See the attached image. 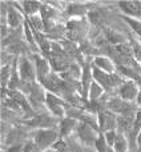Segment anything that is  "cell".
<instances>
[{"label": "cell", "instance_id": "obj_1", "mask_svg": "<svg viewBox=\"0 0 141 152\" xmlns=\"http://www.w3.org/2000/svg\"><path fill=\"white\" fill-rule=\"evenodd\" d=\"M56 139L55 131H40L36 135V143L39 144V147L45 148L48 145H51Z\"/></svg>", "mask_w": 141, "mask_h": 152}, {"label": "cell", "instance_id": "obj_2", "mask_svg": "<svg viewBox=\"0 0 141 152\" xmlns=\"http://www.w3.org/2000/svg\"><path fill=\"white\" fill-rule=\"evenodd\" d=\"M120 7L129 15L141 16V1H120Z\"/></svg>", "mask_w": 141, "mask_h": 152}, {"label": "cell", "instance_id": "obj_3", "mask_svg": "<svg viewBox=\"0 0 141 152\" xmlns=\"http://www.w3.org/2000/svg\"><path fill=\"white\" fill-rule=\"evenodd\" d=\"M137 96V86L133 81H128L121 88V97L125 100H132Z\"/></svg>", "mask_w": 141, "mask_h": 152}, {"label": "cell", "instance_id": "obj_4", "mask_svg": "<svg viewBox=\"0 0 141 152\" xmlns=\"http://www.w3.org/2000/svg\"><path fill=\"white\" fill-rule=\"evenodd\" d=\"M99 121H100V129H102V131H104V129L113 128V126H115V118L107 112L100 113Z\"/></svg>", "mask_w": 141, "mask_h": 152}, {"label": "cell", "instance_id": "obj_5", "mask_svg": "<svg viewBox=\"0 0 141 152\" xmlns=\"http://www.w3.org/2000/svg\"><path fill=\"white\" fill-rule=\"evenodd\" d=\"M78 132H80V136L84 142L86 143L94 142V131H92V128H89L86 124H81L80 128H78Z\"/></svg>", "mask_w": 141, "mask_h": 152}, {"label": "cell", "instance_id": "obj_6", "mask_svg": "<svg viewBox=\"0 0 141 152\" xmlns=\"http://www.w3.org/2000/svg\"><path fill=\"white\" fill-rule=\"evenodd\" d=\"M108 107H109V110L117 111V112H126V111L131 110V107L120 99H112V102L108 104Z\"/></svg>", "mask_w": 141, "mask_h": 152}, {"label": "cell", "instance_id": "obj_7", "mask_svg": "<svg viewBox=\"0 0 141 152\" xmlns=\"http://www.w3.org/2000/svg\"><path fill=\"white\" fill-rule=\"evenodd\" d=\"M93 76H94V79H96L97 81H100V83H101L104 87H107V88H110L109 76L105 75V72L100 71L99 68H94V69H93Z\"/></svg>", "mask_w": 141, "mask_h": 152}, {"label": "cell", "instance_id": "obj_8", "mask_svg": "<svg viewBox=\"0 0 141 152\" xmlns=\"http://www.w3.org/2000/svg\"><path fill=\"white\" fill-rule=\"evenodd\" d=\"M21 76L24 79H31L33 76V71H32V66L29 61L23 60V64H21Z\"/></svg>", "mask_w": 141, "mask_h": 152}, {"label": "cell", "instance_id": "obj_9", "mask_svg": "<svg viewBox=\"0 0 141 152\" xmlns=\"http://www.w3.org/2000/svg\"><path fill=\"white\" fill-rule=\"evenodd\" d=\"M101 92H102L101 87H100L97 83H92L91 84V88H89V97H91L92 100H96L97 97L101 95Z\"/></svg>", "mask_w": 141, "mask_h": 152}, {"label": "cell", "instance_id": "obj_10", "mask_svg": "<svg viewBox=\"0 0 141 152\" xmlns=\"http://www.w3.org/2000/svg\"><path fill=\"white\" fill-rule=\"evenodd\" d=\"M75 124H76V121L72 120V119H65V120H63V123H61V134L63 135L69 134L70 129H73Z\"/></svg>", "mask_w": 141, "mask_h": 152}, {"label": "cell", "instance_id": "obj_11", "mask_svg": "<svg viewBox=\"0 0 141 152\" xmlns=\"http://www.w3.org/2000/svg\"><path fill=\"white\" fill-rule=\"evenodd\" d=\"M115 148H116V152H125L126 150V142L121 135L116 136L115 139Z\"/></svg>", "mask_w": 141, "mask_h": 152}, {"label": "cell", "instance_id": "obj_12", "mask_svg": "<svg viewBox=\"0 0 141 152\" xmlns=\"http://www.w3.org/2000/svg\"><path fill=\"white\" fill-rule=\"evenodd\" d=\"M8 21H9V24L12 27H16L19 24V21H20V15L12 8L8 11Z\"/></svg>", "mask_w": 141, "mask_h": 152}, {"label": "cell", "instance_id": "obj_13", "mask_svg": "<svg viewBox=\"0 0 141 152\" xmlns=\"http://www.w3.org/2000/svg\"><path fill=\"white\" fill-rule=\"evenodd\" d=\"M96 64H97V67H100V68H102V69H107V71H112V69H113L112 63H110L108 59L97 58L96 59Z\"/></svg>", "mask_w": 141, "mask_h": 152}, {"label": "cell", "instance_id": "obj_14", "mask_svg": "<svg viewBox=\"0 0 141 152\" xmlns=\"http://www.w3.org/2000/svg\"><path fill=\"white\" fill-rule=\"evenodd\" d=\"M125 20H126V23H129V26L134 29V32L141 36V21H137V20L131 19V18H125Z\"/></svg>", "mask_w": 141, "mask_h": 152}, {"label": "cell", "instance_id": "obj_15", "mask_svg": "<svg viewBox=\"0 0 141 152\" xmlns=\"http://www.w3.org/2000/svg\"><path fill=\"white\" fill-rule=\"evenodd\" d=\"M37 68H39V75L41 76V77H44L45 74L48 72V64L45 60H40V59H37Z\"/></svg>", "mask_w": 141, "mask_h": 152}, {"label": "cell", "instance_id": "obj_16", "mask_svg": "<svg viewBox=\"0 0 141 152\" xmlns=\"http://www.w3.org/2000/svg\"><path fill=\"white\" fill-rule=\"evenodd\" d=\"M39 3L37 1H24V8L28 13H33L35 11L39 10Z\"/></svg>", "mask_w": 141, "mask_h": 152}, {"label": "cell", "instance_id": "obj_17", "mask_svg": "<svg viewBox=\"0 0 141 152\" xmlns=\"http://www.w3.org/2000/svg\"><path fill=\"white\" fill-rule=\"evenodd\" d=\"M105 142H107V140H105L102 136H100L99 139L94 142L96 148H97V151L99 152H107V144H105Z\"/></svg>", "mask_w": 141, "mask_h": 152}, {"label": "cell", "instance_id": "obj_18", "mask_svg": "<svg viewBox=\"0 0 141 152\" xmlns=\"http://www.w3.org/2000/svg\"><path fill=\"white\" fill-rule=\"evenodd\" d=\"M89 79H91V75H89V68L86 67L85 69H84V75H83V84H84V87H85V89H88L86 87L89 86Z\"/></svg>", "mask_w": 141, "mask_h": 152}, {"label": "cell", "instance_id": "obj_19", "mask_svg": "<svg viewBox=\"0 0 141 152\" xmlns=\"http://www.w3.org/2000/svg\"><path fill=\"white\" fill-rule=\"evenodd\" d=\"M133 51H134V53H136L137 60L141 61V44L140 43H133Z\"/></svg>", "mask_w": 141, "mask_h": 152}, {"label": "cell", "instance_id": "obj_20", "mask_svg": "<svg viewBox=\"0 0 141 152\" xmlns=\"http://www.w3.org/2000/svg\"><path fill=\"white\" fill-rule=\"evenodd\" d=\"M105 139H107L108 144H113V143H115V139H116L115 132H113V131H109L107 135H105Z\"/></svg>", "mask_w": 141, "mask_h": 152}, {"label": "cell", "instance_id": "obj_21", "mask_svg": "<svg viewBox=\"0 0 141 152\" xmlns=\"http://www.w3.org/2000/svg\"><path fill=\"white\" fill-rule=\"evenodd\" d=\"M141 127V110L137 112V116H136V129Z\"/></svg>", "mask_w": 141, "mask_h": 152}, {"label": "cell", "instance_id": "obj_22", "mask_svg": "<svg viewBox=\"0 0 141 152\" xmlns=\"http://www.w3.org/2000/svg\"><path fill=\"white\" fill-rule=\"evenodd\" d=\"M20 150H21V148H20V147H19V145H17V147H13V148H11V150L8 151V152H19Z\"/></svg>", "mask_w": 141, "mask_h": 152}, {"label": "cell", "instance_id": "obj_23", "mask_svg": "<svg viewBox=\"0 0 141 152\" xmlns=\"http://www.w3.org/2000/svg\"><path fill=\"white\" fill-rule=\"evenodd\" d=\"M137 99H139V103H140V104H141V92H140V94H139V97H137Z\"/></svg>", "mask_w": 141, "mask_h": 152}, {"label": "cell", "instance_id": "obj_24", "mask_svg": "<svg viewBox=\"0 0 141 152\" xmlns=\"http://www.w3.org/2000/svg\"><path fill=\"white\" fill-rule=\"evenodd\" d=\"M137 140H139V143H140V144H141V134L139 135V137H137Z\"/></svg>", "mask_w": 141, "mask_h": 152}, {"label": "cell", "instance_id": "obj_25", "mask_svg": "<svg viewBox=\"0 0 141 152\" xmlns=\"http://www.w3.org/2000/svg\"><path fill=\"white\" fill-rule=\"evenodd\" d=\"M133 152H140V151H133Z\"/></svg>", "mask_w": 141, "mask_h": 152}]
</instances>
